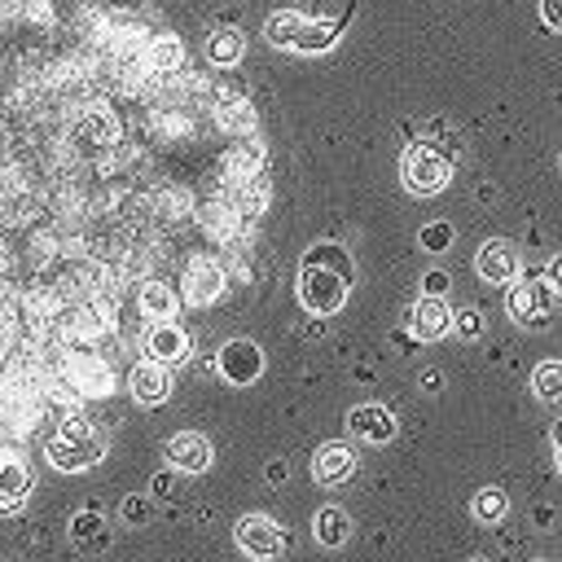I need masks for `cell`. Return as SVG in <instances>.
Instances as JSON below:
<instances>
[{
  "label": "cell",
  "instance_id": "cell-4",
  "mask_svg": "<svg viewBox=\"0 0 562 562\" xmlns=\"http://www.w3.org/2000/svg\"><path fill=\"white\" fill-rule=\"evenodd\" d=\"M452 167L457 162H452L448 149H439L435 140H413L400 158V180L413 198H435L452 184Z\"/></svg>",
  "mask_w": 562,
  "mask_h": 562
},
{
  "label": "cell",
  "instance_id": "cell-21",
  "mask_svg": "<svg viewBox=\"0 0 562 562\" xmlns=\"http://www.w3.org/2000/svg\"><path fill=\"white\" fill-rule=\"evenodd\" d=\"M140 312L149 321H171L180 312V299H176V290L167 281H145L140 285Z\"/></svg>",
  "mask_w": 562,
  "mask_h": 562
},
{
  "label": "cell",
  "instance_id": "cell-12",
  "mask_svg": "<svg viewBox=\"0 0 562 562\" xmlns=\"http://www.w3.org/2000/svg\"><path fill=\"white\" fill-rule=\"evenodd\" d=\"M224 294V268L215 263V259H193L189 268H184V299L189 303H198V307H206V303H215Z\"/></svg>",
  "mask_w": 562,
  "mask_h": 562
},
{
  "label": "cell",
  "instance_id": "cell-7",
  "mask_svg": "<svg viewBox=\"0 0 562 562\" xmlns=\"http://www.w3.org/2000/svg\"><path fill=\"white\" fill-rule=\"evenodd\" d=\"M215 369H220L224 382H233V386H250V382L263 373V351H259V342H250V338H233V342L220 347Z\"/></svg>",
  "mask_w": 562,
  "mask_h": 562
},
{
  "label": "cell",
  "instance_id": "cell-19",
  "mask_svg": "<svg viewBox=\"0 0 562 562\" xmlns=\"http://www.w3.org/2000/svg\"><path fill=\"white\" fill-rule=\"evenodd\" d=\"M202 53H206V61L211 66H237L241 57H246V35L241 31H233V26H220V31H211L206 35V44H202Z\"/></svg>",
  "mask_w": 562,
  "mask_h": 562
},
{
  "label": "cell",
  "instance_id": "cell-31",
  "mask_svg": "<svg viewBox=\"0 0 562 562\" xmlns=\"http://www.w3.org/2000/svg\"><path fill=\"white\" fill-rule=\"evenodd\" d=\"M105 9H114V13H136V9H145L149 0H101Z\"/></svg>",
  "mask_w": 562,
  "mask_h": 562
},
{
  "label": "cell",
  "instance_id": "cell-22",
  "mask_svg": "<svg viewBox=\"0 0 562 562\" xmlns=\"http://www.w3.org/2000/svg\"><path fill=\"white\" fill-rule=\"evenodd\" d=\"M531 391L544 404H562V360H540L531 369Z\"/></svg>",
  "mask_w": 562,
  "mask_h": 562
},
{
  "label": "cell",
  "instance_id": "cell-24",
  "mask_svg": "<svg viewBox=\"0 0 562 562\" xmlns=\"http://www.w3.org/2000/svg\"><path fill=\"white\" fill-rule=\"evenodd\" d=\"M470 509H474V518H479V522H501V518H505V509H509V496H505L501 487H483V492H474Z\"/></svg>",
  "mask_w": 562,
  "mask_h": 562
},
{
  "label": "cell",
  "instance_id": "cell-32",
  "mask_svg": "<svg viewBox=\"0 0 562 562\" xmlns=\"http://www.w3.org/2000/svg\"><path fill=\"white\" fill-rule=\"evenodd\" d=\"M422 285H426V294H443V285H448V277H443V272H430V277H426Z\"/></svg>",
  "mask_w": 562,
  "mask_h": 562
},
{
  "label": "cell",
  "instance_id": "cell-33",
  "mask_svg": "<svg viewBox=\"0 0 562 562\" xmlns=\"http://www.w3.org/2000/svg\"><path fill=\"white\" fill-rule=\"evenodd\" d=\"M553 452H558V470H562V426H553Z\"/></svg>",
  "mask_w": 562,
  "mask_h": 562
},
{
  "label": "cell",
  "instance_id": "cell-27",
  "mask_svg": "<svg viewBox=\"0 0 562 562\" xmlns=\"http://www.w3.org/2000/svg\"><path fill=\"white\" fill-rule=\"evenodd\" d=\"M259 162H263V149H259V140H250L246 149H233V154H228V167H237V171H246V176H250Z\"/></svg>",
  "mask_w": 562,
  "mask_h": 562
},
{
  "label": "cell",
  "instance_id": "cell-3",
  "mask_svg": "<svg viewBox=\"0 0 562 562\" xmlns=\"http://www.w3.org/2000/svg\"><path fill=\"white\" fill-rule=\"evenodd\" d=\"M105 448H110V439H105V430L97 426V422H88V417H66L57 430H53V439H48V461L57 465V470H88V465H97L101 457H105Z\"/></svg>",
  "mask_w": 562,
  "mask_h": 562
},
{
  "label": "cell",
  "instance_id": "cell-14",
  "mask_svg": "<svg viewBox=\"0 0 562 562\" xmlns=\"http://www.w3.org/2000/svg\"><path fill=\"white\" fill-rule=\"evenodd\" d=\"M145 351L158 360V364H180L189 356V334L176 325V321H154L149 334H145Z\"/></svg>",
  "mask_w": 562,
  "mask_h": 562
},
{
  "label": "cell",
  "instance_id": "cell-16",
  "mask_svg": "<svg viewBox=\"0 0 562 562\" xmlns=\"http://www.w3.org/2000/svg\"><path fill=\"white\" fill-rule=\"evenodd\" d=\"M70 544H75L79 553H105V549H110V527H105V518H101L97 509H79V514L70 518Z\"/></svg>",
  "mask_w": 562,
  "mask_h": 562
},
{
  "label": "cell",
  "instance_id": "cell-6",
  "mask_svg": "<svg viewBox=\"0 0 562 562\" xmlns=\"http://www.w3.org/2000/svg\"><path fill=\"white\" fill-rule=\"evenodd\" d=\"M233 540H237V549H241L246 558H255V562H272V558L285 553V531H281V522H272L268 514H246V518H237Z\"/></svg>",
  "mask_w": 562,
  "mask_h": 562
},
{
  "label": "cell",
  "instance_id": "cell-10",
  "mask_svg": "<svg viewBox=\"0 0 562 562\" xmlns=\"http://www.w3.org/2000/svg\"><path fill=\"white\" fill-rule=\"evenodd\" d=\"M408 325H413V334L422 342H435V338L452 334V307L443 303V294H422L413 303V312H408Z\"/></svg>",
  "mask_w": 562,
  "mask_h": 562
},
{
  "label": "cell",
  "instance_id": "cell-15",
  "mask_svg": "<svg viewBox=\"0 0 562 562\" xmlns=\"http://www.w3.org/2000/svg\"><path fill=\"white\" fill-rule=\"evenodd\" d=\"M127 391H132L136 404H162V400L171 395V373H167V364H158V360L136 364V369L127 373Z\"/></svg>",
  "mask_w": 562,
  "mask_h": 562
},
{
  "label": "cell",
  "instance_id": "cell-29",
  "mask_svg": "<svg viewBox=\"0 0 562 562\" xmlns=\"http://www.w3.org/2000/svg\"><path fill=\"white\" fill-rule=\"evenodd\" d=\"M540 22H544L553 35H562V0H540Z\"/></svg>",
  "mask_w": 562,
  "mask_h": 562
},
{
  "label": "cell",
  "instance_id": "cell-13",
  "mask_svg": "<svg viewBox=\"0 0 562 562\" xmlns=\"http://www.w3.org/2000/svg\"><path fill=\"white\" fill-rule=\"evenodd\" d=\"M356 474V452L347 443H321L316 457H312V479L321 487H338Z\"/></svg>",
  "mask_w": 562,
  "mask_h": 562
},
{
  "label": "cell",
  "instance_id": "cell-18",
  "mask_svg": "<svg viewBox=\"0 0 562 562\" xmlns=\"http://www.w3.org/2000/svg\"><path fill=\"white\" fill-rule=\"evenodd\" d=\"M312 531H316V544L325 549H342L351 540V514L338 509V505H321L316 518H312Z\"/></svg>",
  "mask_w": 562,
  "mask_h": 562
},
{
  "label": "cell",
  "instance_id": "cell-11",
  "mask_svg": "<svg viewBox=\"0 0 562 562\" xmlns=\"http://www.w3.org/2000/svg\"><path fill=\"white\" fill-rule=\"evenodd\" d=\"M347 430L356 439H364V443H391L400 426H395V413L391 408H382V404H356L347 413Z\"/></svg>",
  "mask_w": 562,
  "mask_h": 562
},
{
  "label": "cell",
  "instance_id": "cell-5",
  "mask_svg": "<svg viewBox=\"0 0 562 562\" xmlns=\"http://www.w3.org/2000/svg\"><path fill=\"white\" fill-rule=\"evenodd\" d=\"M553 303H558V290H553L544 277H527V281H518V285L509 290L505 312H509V321L522 325V329H544L549 316H553Z\"/></svg>",
  "mask_w": 562,
  "mask_h": 562
},
{
  "label": "cell",
  "instance_id": "cell-28",
  "mask_svg": "<svg viewBox=\"0 0 562 562\" xmlns=\"http://www.w3.org/2000/svg\"><path fill=\"white\" fill-rule=\"evenodd\" d=\"M452 329H457L461 338H479V334H483V312H474V307L452 312Z\"/></svg>",
  "mask_w": 562,
  "mask_h": 562
},
{
  "label": "cell",
  "instance_id": "cell-17",
  "mask_svg": "<svg viewBox=\"0 0 562 562\" xmlns=\"http://www.w3.org/2000/svg\"><path fill=\"white\" fill-rule=\"evenodd\" d=\"M26 492H31V470L22 465V457L4 452L0 457V514L18 509L26 501Z\"/></svg>",
  "mask_w": 562,
  "mask_h": 562
},
{
  "label": "cell",
  "instance_id": "cell-20",
  "mask_svg": "<svg viewBox=\"0 0 562 562\" xmlns=\"http://www.w3.org/2000/svg\"><path fill=\"white\" fill-rule=\"evenodd\" d=\"M215 123L228 132V136H246V132H255V110H250V101L246 97H220V105H215Z\"/></svg>",
  "mask_w": 562,
  "mask_h": 562
},
{
  "label": "cell",
  "instance_id": "cell-34",
  "mask_svg": "<svg viewBox=\"0 0 562 562\" xmlns=\"http://www.w3.org/2000/svg\"><path fill=\"white\" fill-rule=\"evenodd\" d=\"M470 562H487V558H470Z\"/></svg>",
  "mask_w": 562,
  "mask_h": 562
},
{
  "label": "cell",
  "instance_id": "cell-1",
  "mask_svg": "<svg viewBox=\"0 0 562 562\" xmlns=\"http://www.w3.org/2000/svg\"><path fill=\"white\" fill-rule=\"evenodd\" d=\"M351 285H356V263H351V250H342L338 241H316L303 255V263H299V303L312 316L342 312Z\"/></svg>",
  "mask_w": 562,
  "mask_h": 562
},
{
  "label": "cell",
  "instance_id": "cell-9",
  "mask_svg": "<svg viewBox=\"0 0 562 562\" xmlns=\"http://www.w3.org/2000/svg\"><path fill=\"white\" fill-rule=\"evenodd\" d=\"M162 452H167V461H171L176 470H184V474H202V470L215 461L211 439L198 435V430H180V435H171V439L162 443Z\"/></svg>",
  "mask_w": 562,
  "mask_h": 562
},
{
  "label": "cell",
  "instance_id": "cell-25",
  "mask_svg": "<svg viewBox=\"0 0 562 562\" xmlns=\"http://www.w3.org/2000/svg\"><path fill=\"white\" fill-rule=\"evenodd\" d=\"M417 241H422V250H448L452 246V224H422V233H417Z\"/></svg>",
  "mask_w": 562,
  "mask_h": 562
},
{
  "label": "cell",
  "instance_id": "cell-26",
  "mask_svg": "<svg viewBox=\"0 0 562 562\" xmlns=\"http://www.w3.org/2000/svg\"><path fill=\"white\" fill-rule=\"evenodd\" d=\"M154 518V501L149 496H140V492H132L127 501H123V522H132V527H145Z\"/></svg>",
  "mask_w": 562,
  "mask_h": 562
},
{
  "label": "cell",
  "instance_id": "cell-23",
  "mask_svg": "<svg viewBox=\"0 0 562 562\" xmlns=\"http://www.w3.org/2000/svg\"><path fill=\"white\" fill-rule=\"evenodd\" d=\"M180 61H184V44H180V35H158V40L149 44V66H154L158 75H171Z\"/></svg>",
  "mask_w": 562,
  "mask_h": 562
},
{
  "label": "cell",
  "instance_id": "cell-8",
  "mask_svg": "<svg viewBox=\"0 0 562 562\" xmlns=\"http://www.w3.org/2000/svg\"><path fill=\"white\" fill-rule=\"evenodd\" d=\"M474 272L487 281V285H509L518 277V250L505 241V237H487L479 250H474Z\"/></svg>",
  "mask_w": 562,
  "mask_h": 562
},
{
  "label": "cell",
  "instance_id": "cell-30",
  "mask_svg": "<svg viewBox=\"0 0 562 562\" xmlns=\"http://www.w3.org/2000/svg\"><path fill=\"white\" fill-rule=\"evenodd\" d=\"M544 281H549V285L562 294V255H553V259L544 263Z\"/></svg>",
  "mask_w": 562,
  "mask_h": 562
},
{
  "label": "cell",
  "instance_id": "cell-2",
  "mask_svg": "<svg viewBox=\"0 0 562 562\" xmlns=\"http://www.w3.org/2000/svg\"><path fill=\"white\" fill-rule=\"evenodd\" d=\"M263 40L272 48H285V53H299V57H316V53H329L338 44V26L334 22H316L299 9H277L263 18Z\"/></svg>",
  "mask_w": 562,
  "mask_h": 562
}]
</instances>
